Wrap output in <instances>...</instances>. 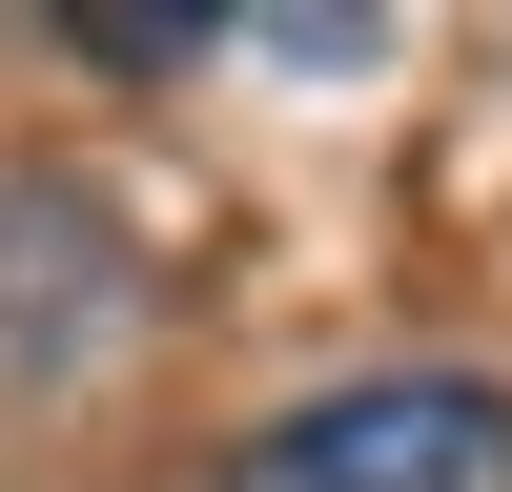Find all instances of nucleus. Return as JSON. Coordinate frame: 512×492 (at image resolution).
I'll use <instances>...</instances> for the list:
<instances>
[{"instance_id": "nucleus-2", "label": "nucleus", "mask_w": 512, "mask_h": 492, "mask_svg": "<svg viewBox=\"0 0 512 492\" xmlns=\"http://www.w3.org/2000/svg\"><path fill=\"white\" fill-rule=\"evenodd\" d=\"M82 62H123V82H164V62H205V41H226V21H205V0H82Z\"/></svg>"}, {"instance_id": "nucleus-1", "label": "nucleus", "mask_w": 512, "mask_h": 492, "mask_svg": "<svg viewBox=\"0 0 512 492\" xmlns=\"http://www.w3.org/2000/svg\"><path fill=\"white\" fill-rule=\"evenodd\" d=\"M205 492H512V390L492 369H369V390H308L287 431H246Z\"/></svg>"}]
</instances>
